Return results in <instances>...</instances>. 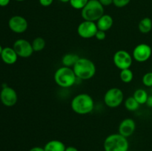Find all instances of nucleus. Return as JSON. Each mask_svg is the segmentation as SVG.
<instances>
[{
  "mask_svg": "<svg viewBox=\"0 0 152 151\" xmlns=\"http://www.w3.org/2000/svg\"><path fill=\"white\" fill-rule=\"evenodd\" d=\"M95 38L97 40H99V41H103L106 38V32L103 30H98L96 35H95Z\"/></svg>",
  "mask_w": 152,
  "mask_h": 151,
  "instance_id": "nucleus-26",
  "label": "nucleus"
},
{
  "mask_svg": "<svg viewBox=\"0 0 152 151\" xmlns=\"http://www.w3.org/2000/svg\"><path fill=\"white\" fill-rule=\"evenodd\" d=\"M62 3H67V2H70V0H59Z\"/></svg>",
  "mask_w": 152,
  "mask_h": 151,
  "instance_id": "nucleus-33",
  "label": "nucleus"
},
{
  "mask_svg": "<svg viewBox=\"0 0 152 151\" xmlns=\"http://www.w3.org/2000/svg\"><path fill=\"white\" fill-rule=\"evenodd\" d=\"M16 1H25V0H16Z\"/></svg>",
  "mask_w": 152,
  "mask_h": 151,
  "instance_id": "nucleus-35",
  "label": "nucleus"
},
{
  "mask_svg": "<svg viewBox=\"0 0 152 151\" xmlns=\"http://www.w3.org/2000/svg\"><path fill=\"white\" fill-rule=\"evenodd\" d=\"M39 2L43 7H49L53 2V0H39Z\"/></svg>",
  "mask_w": 152,
  "mask_h": 151,
  "instance_id": "nucleus-27",
  "label": "nucleus"
},
{
  "mask_svg": "<svg viewBox=\"0 0 152 151\" xmlns=\"http://www.w3.org/2000/svg\"><path fill=\"white\" fill-rule=\"evenodd\" d=\"M136 130V123L132 118H127L123 119L119 125V133L126 138H129L133 135Z\"/></svg>",
  "mask_w": 152,
  "mask_h": 151,
  "instance_id": "nucleus-13",
  "label": "nucleus"
},
{
  "mask_svg": "<svg viewBox=\"0 0 152 151\" xmlns=\"http://www.w3.org/2000/svg\"><path fill=\"white\" fill-rule=\"evenodd\" d=\"M65 151H79V150H78V149H77V148L75 147L69 146V147H66Z\"/></svg>",
  "mask_w": 152,
  "mask_h": 151,
  "instance_id": "nucleus-32",
  "label": "nucleus"
},
{
  "mask_svg": "<svg viewBox=\"0 0 152 151\" xmlns=\"http://www.w3.org/2000/svg\"><path fill=\"white\" fill-rule=\"evenodd\" d=\"M114 65L120 70L130 68L133 62V57L128 51L124 50H117L113 56Z\"/></svg>",
  "mask_w": 152,
  "mask_h": 151,
  "instance_id": "nucleus-7",
  "label": "nucleus"
},
{
  "mask_svg": "<svg viewBox=\"0 0 152 151\" xmlns=\"http://www.w3.org/2000/svg\"><path fill=\"white\" fill-rule=\"evenodd\" d=\"M105 151H128L129 143L128 138L120 133H113L105 138L103 143Z\"/></svg>",
  "mask_w": 152,
  "mask_h": 151,
  "instance_id": "nucleus-4",
  "label": "nucleus"
},
{
  "mask_svg": "<svg viewBox=\"0 0 152 151\" xmlns=\"http://www.w3.org/2000/svg\"><path fill=\"white\" fill-rule=\"evenodd\" d=\"M13 48L17 53L18 56L22 58H29L34 53L32 44L25 38H19L13 43Z\"/></svg>",
  "mask_w": 152,
  "mask_h": 151,
  "instance_id": "nucleus-8",
  "label": "nucleus"
},
{
  "mask_svg": "<svg viewBox=\"0 0 152 151\" xmlns=\"http://www.w3.org/2000/svg\"><path fill=\"white\" fill-rule=\"evenodd\" d=\"M120 80H121L123 83L128 84V83L132 82V81L133 80L134 73L130 68L122 70L120 71Z\"/></svg>",
  "mask_w": 152,
  "mask_h": 151,
  "instance_id": "nucleus-21",
  "label": "nucleus"
},
{
  "mask_svg": "<svg viewBox=\"0 0 152 151\" xmlns=\"http://www.w3.org/2000/svg\"><path fill=\"white\" fill-rule=\"evenodd\" d=\"M31 44L34 52H40L45 47L46 41L42 37H37L33 40Z\"/></svg>",
  "mask_w": 152,
  "mask_h": 151,
  "instance_id": "nucleus-22",
  "label": "nucleus"
},
{
  "mask_svg": "<svg viewBox=\"0 0 152 151\" xmlns=\"http://www.w3.org/2000/svg\"><path fill=\"white\" fill-rule=\"evenodd\" d=\"M0 100L4 106L8 107L14 106L18 101L17 93L12 87L4 86L0 92Z\"/></svg>",
  "mask_w": 152,
  "mask_h": 151,
  "instance_id": "nucleus-11",
  "label": "nucleus"
},
{
  "mask_svg": "<svg viewBox=\"0 0 152 151\" xmlns=\"http://www.w3.org/2000/svg\"><path fill=\"white\" fill-rule=\"evenodd\" d=\"M72 110L79 115L91 113L94 108V101L87 93H80L73 98L71 102Z\"/></svg>",
  "mask_w": 152,
  "mask_h": 151,
  "instance_id": "nucleus-1",
  "label": "nucleus"
},
{
  "mask_svg": "<svg viewBox=\"0 0 152 151\" xmlns=\"http://www.w3.org/2000/svg\"><path fill=\"white\" fill-rule=\"evenodd\" d=\"M142 84L145 87H152V72H148L144 74L142 78Z\"/></svg>",
  "mask_w": 152,
  "mask_h": 151,
  "instance_id": "nucleus-24",
  "label": "nucleus"
},
{
  "mask_svg": "<svg viewBox=\"0 0 152 151\" xmlns=\"http://www.w3.org/2000/svg\"><path fill=\"white\" fill-rule=\"evenodd\" d=\"M98 30L96 22L84 20L77 27V33L83 38H91L95 37Z\"/></svg>",
  "mask_w": 152,
  "mask_h": 151,
  "instance_id": "nucleus-10",
  "label": "nucleus"
},
{
  "mask_svg": "<svg viewBox=\"0 0 152 151\" xmlns=\"http://www.w3.org/2000/svg\"><path fill=\"white\" fill-rule=\"evenodd\" d=\"M151 54L152 49L151 46L145 43H141L134 48L132 57L137 62H145L151 58Z\"/></svg>",
  "mask_w": 152,
  "mask_h": 151,
  "instance_id": "nucleus-9",
  "label": "nucleus"
},
{
  "mask_svg": "<svg viewBox=\"0 0 152 151\" xmlns=\"http://www.w3.org/2000/svg\"><path fill=\"white\" fill-rule=\"evenodd\" d=\"M98 30L103 31H108L112 28L114 25V19L112 16L108 14H104L96 22Z\"/></svg>",
  "mask_w": 152,
  "mask_h": 151,
  "instance_id": "nucleus-15",
  "label": "nucleus"
},
{
  "mask_svg": "<svg viewBox=\"0 0 152 151\" xmlns=\"http://www.w3.org/2000/svg\"><path fill=\"white\" fill-rule=\"evenodd\" d=\"M104 14V7L98 0H89L81 10L82 17L86 21L96 22Z\"/></svg>",
  "mask_w": 152,
  "mask_h": 151,
  "instance_id": "nucleus-5",
  "label": "nucleus"
},
{
  "mask_svg": "<svg viewBox=\"0 0 152 151\" xmlns=\"http://www.w3.org/2000/svg\"><path fill=\"white\" fill-rule=\"evenodd\" d=\"M89 0H70V4L76 10H82L87 4Z\"/></svg>",
  "mask_w": 152,
  "mask_h": 151,
  "instance_id": "nucleus-23",
  "label": "nucleus"
},
{
  "mask_svg": "<svg viewBox=\"0 0 152 151\" xmlns=\"http://www.w3.org/2000/svg\"><path fill=\"white\" fill-rule=\"evenodd\" d=\"M8 27L13 33H22L28 30V22L22 16H13L9 19Z\"/></svg>",
  "mask_w": 152,
  "mask_h": 151,
  "instance_id": "nucleus-12",
  "label": "nucleus"
},
{
  "mask_svg": "<svg viewBox=\"0 0 152 151\" xmlns=\"http://www.w3.org/2000/svg\"><path fill=\"white\" fill-rule=\"evenodd\" d=\"M124 105L127 110L134 112V111H136L139 109L140 105L137 102L136 99L133 96H130L125 100Z\"/></svg>",
  "mask_w": 152,
  "mask_h": 151,
  "instance_id": "nucleus-20",
  "label": "nucleus"
},
{
  "mask_svg": "<svg viewBox=\"0 0 152 151\" xmlns=\"http://www.w3.org/2000/svg\"><path fill=\"white\" fill-rule=\"evenodd\" d=\"M124 101V93L118 87H111L104 95V102L108 107L116 108Z\"/></svg>",
  "mask_w": 152,
  "mask_h": 151,
  "instance_id": "nucleus-6",
  "label": "nucleus"
},
{
  "mask_svg": "<svg viewBox=\"0 0 152 151\" xmlns=\"http://www.w3.org/2000/svg\"><path fill=\"white\" fill-rule=\"evenodd\" d=\"M133 97L136 99V101L140 105H145L147 102V99H148V95L146 90H145L144 89L140 88L135 90L134 93Z\"/></svg>",
  "mask_w": 152,
  "mask_h": 151,
  "instance_id": "nucleus-19",
  "label": "nucleus"
},
{
  "mask_svg": "<svg viewBox=\"0 0 152 151\" xmlns=\"http://www.w3.org/2000/svg\"><path fill=\"white\" fill-rule=\"evenodd\" d=\"M131 0H113V4L117 7H124L130 3Z\"/></svg>",
  "mask_w": 152,
  "mask_h": 151,
  "instance_id": "nucleus-25",
  "label": "nucleus"
},
{
  "mask_svg": "<svg viewBox=\"0 0 152 151\" xmlns=\"http://www.w3.org/2000/svg\"><path fill=\"white\" fill-rule=\"evenodd\" d=\"M10 1V0H0V6L1 7H5V6L8 5Z\"/></svg>",
  "mask_w": 152,
  "mask_h": 151,
  "instance_id": "nucleus-29",
  "label": "nucleus"
},
{
  "mask_svg": "<svg viewBox=\"0 0 152 151\" xmlns=\"http://www.w3.org/2000/svg\"><path fill=\"white\" fill-rule=\"evenodd\" d=\"M1 59L3 62L7 65H13L18 59V55L13 47H6L3 48L1 53Z\"/></svg>",
  "mask_w": 152,
  "mask_h": 151,
  "instance_id": "nucleus-14",
  "label": "nucleus"
},
{
  "mask_svg": "<svg viewBox=\"0 0 152 151\" xmlns=\"http://www.w3.org/2000/svg\"><path fill=\"white\" fill-rule=\"evenodd\" d=\"M80 58V56L75 53H66L62 57V63L63 66L72 68Z\"/></svg>",
  "mask_w": 152,
  "mask_h": 151,
  "instance_id": "nucleus-17",
  "label": "nucleus"
},
{
  "mask_svg": "<svg viewBox=\"0 0 152 151\" xmlns=\"http://www.w3.org/2000/svg\"><path fill=\"white\" fill-rule=\"evenodd\" d=\"M29 151H45V149L44 147H34L30 149Z\"/></svg>",
  "mask_w": 152,
  "mask_h": 151,
  "instance_id": "nucleus-30",
  "label": "nucleus"
},
{
  "mask_svg": "<svg viewBox=\"0 0 152 151\" xmlns=\"http://www.w3.org/2000/svg\"><path fill=\"white\" fill-rule=\"evenodd\" d=\"M100 2L103 7H107V6H110L111 4H113V0H98Z\"/></svg>",
  "mask_w": 152,
  "mask_h": 151,
  "instance_id": "nucleus-28",
  "label": "nucleus"
},
{
  "mask_svg": "<svg viewBox=\"0 0 152 151\" xmlns=\"http://www.w3.org/2000/svg\"><path fill=\"white\" fill-rule=\"evenodd\" d=\"M145 105L148 107H152V96H148Z\"/></svg>",
  "mask_w": 152,
  "mask_h": 151,
  "instance_id": "nucleus-31",
  "label": "nucleus"
},
{
  "mask_svg": "<svg viewBox=\"0 0 152 151\" xmlns=\"http://www.w3.org/2000/svg\"><path fill=\"white\" fill-rule=\"evenodd\" d=\"M140 32L143 34L148 33L152 30V20L149 17H145L141 19L138 25Z\"/></svg>",
  "mask_w": 152,
  "mask_h": 151,
  "instance_id": "nucleus-18",
  "label": "nucleus"
},
{
  "mask_svg": "<svg viewBox=\"0 0 152 151\" xmlns=\"http://www.w3.org/2000/svg\"><path fill=\"white\" fill-rule=\"evenodd\" d=\"M72 68L77 78L82 80L90 79L96 74V65L87 58L80 57Z\"/></svg>",
  "mask_w": 152,
  "mask_h": 151,
  "instance_id": "nucleus-2",
  "label": "nucleus"
},
{
  "mask_svg": "<svg viewBox=\"0 0 152 151\" xmlns=\"http://www.w3.org/2000/svg\"><path fill=\"white\" fill-rule=\"evenodd\" d=\"M45 151H65L66 146L59 140H50L45 144Z\"/></svg>",
  "mask_w": 152,
  "mask_h": 151,
  "instance_id": "nucleus-16",
  "label": "nucleus"
},
{
  "mask_svg": "<svg viewBox=\"0 0 152 151\" xmlns=\"http://www.w3.org/2000/svg\"><path fill=\"white\" fill-rule=\"evenodd\" d=\"M2 50H3V47H1V45L0 44V56H1V52H2Z\"/></svg>",
  "mask_w": 152,
  "mask_h": 151,
  "instance_id": "nucleus-34",
  "label": "nucleus"
},
{
  "mask_svg": "<svg viewBox=\"0 0 152 151\" xmlns=\"http://www.w3.org/2000/svg\"><path fill=\"white\" fill-rule=\"evenodd\" d=\"M53 78L58 86L63 88H68L75 84L77 77L73 68L62 66L56 70Z\"/></svg>",
  "mask_w": 152,
  "mask_h": 151,
  "instance_id": "nucleus-3",
  "label": "nucleus"
}]
</instances>
